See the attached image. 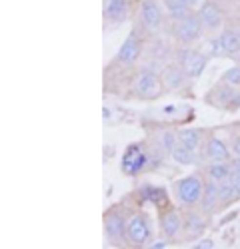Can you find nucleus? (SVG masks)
Wrapping results in <instances>:
<instances>
[{
  "label": "nucleus",
  "instance_id": "obj_32",
  "mask_svg": "<svg viewBox=\"0 0 240 249\" xmlns=\"http://www.w3.org/2000/svg\"><path fill=\"white\" fill-rule=\"evenodd\" d=\"M166 245H168L166 241H154V243H152V247H156V249H160V247H166Z\"/></svg>",
  "mask_w": 240,
  "mask_h": 249
},
{
  "label": "nucleus",
  "instance_id": "obj_23",
  "mask_svg": "<svg viewBox=\"0 0 240 249\" xmlns=\"http://www.w3.org/2000/svg\"><path fill=\"white\" fill-rule=\"evenodd\" d=\"M156 146L160 148V152H162L164 156H170L172 154V150L178 146V130H162L158 134V138H156Z\"/></svg>",
  "mask_w": 240,
  "mask_h": 249
},
{
  "label": "nucleus",
  "instance_id": "obj_6",
  "mask_svg": "<svg viewBox=\"0 0 240 249\" xmlns=\"http://www.w3.org/2000/svg\"><path fill=\"white\" fill-rule=\"evenodd\" d=\"M138 22L144 32L156 34L164 26V8L158 0H140L138 6Z\"/></svg>",
  "mask_w": 240,
  "mask_h": 249
},
{
  "label": "nucleus",
  "instance_id": "obj_31",
  "mask_svg": "<svg viewBox=\"0 0 240 249\" xmlns=\"http://www.w3.org/2000/svg\"><path fill=\"white\" fill-rule=\"evenodd\" d=\"M184 2H186L188 6L194 8V6H200V4H202V0H184Z\"/></svg>",
  "mask_w": 240,
  "mask_h": 249
},
{
  "label": "nucleus",
  "instance_id": "obj_28",
  "mask_svg": "<svg viewBox=\"0 0 240 249\" xmlns=\"http://www.w3.org/2000/svg\"><path fill=\"white\" fill-rule=\"evenodd\" d=\"M194 247H196V249H212V247H214V241H212V239H198V241L194 243Z\"/></svg>",
  "mask_w": 240,
  "mask_h": 249
},
{
  "label": "nucleus",
  "instance_id": "obj_9",
  "mask_svg": "<svg viewBox=\"0 0 240 249\" xmlns=\"http://www.w3.org/2000/svg\"><path fill=\"white\" fill-rule=\"evenodd\" d=\"M240 88H234L226 82H218L216 86H212L206 94H204V102L208 106L216 108V110H226V112H232V102L236 98Z\"/></svg>",
  "mask_w": 240,
  "mask_h": 249
},
{
  "label": "nucleus",
  "instance_id": "obj_5",
  "mask_svg": "<svg viewBox=\"0 0 240 249\" xmlns=\"http://www.w3.org/2000/svg\"><path fill=\"white\" fill-rule=\"evenodd\" d=\"M152 239V225L146 213L134 212L128 215L126 225V243L132 247H144Z\"/></svg>",
  "mask_w": 240,
  "mask_h": 249
},
{
  "label": "nucleus",
  "instance_id": "obj_11",
  "mask_svg": "<svg viewBox=\"0 0 240 249\" xmlns=\"http://www.w3.org/2000/svg\"><path fill=\"white\" fill-rule=\"evenodd\" d=\"M196 12H198L200 20H202L206 32H216L222 28L224 12H222V6H220L218 0H202V4L198 6Z\"/></svg>",
  "mask_w": 240,
  "mask_h": 249
},
{
  "label": "nucleus",
  "instance_id": "obj_8",
  "mask_svg": "<svg viewBox=\"0 0 240 249\" xmlns=\"http://www.w3.org/2000/svg\"><path fill=\"white\" fill-rule=\"evenodd\" d=\"M144 52V42H142V36L136 28L130 30V34L126 36V40L122 42V46L118 48L116 56H114V62L120 66H132L140 60Z\"/></svg>",
  "mask_w": 240,
  "mask_h": 249
},
{
  "label": "nucleus",
  "instance_id": "obj_24",
  "mask_svg": "<svg viewBox=\"0 0 240 249\" xmlns=\"http://www.w3.org/2000/svg\"><path fill=\"white\" fill-rule=\"evenodd\" d=\"M170 158L178 165H192V163H196L200 160V154L192 152V150H188V148H184V146H180V143H178V146L172 150Z\"/></svg>",
  "mask_w": 240,
  "mask_h": 249
},
{
  "label": "nucleus",
  "instance_id": "obj_19",
  "mask_svg": "<svg viewBox=\"0 0 240 249\" xmlns=\"http://www.w3.org/2000/svg\"><path fill=\"white\" fill-rule=\"evenodd\" d=\"M218 42H220L222 56H238L240 54V34H238V30L234 26L220 30Z\"/></svg>",
  "mask_w": 240,
  "mask_h": 249
},
{
  "label": "nucleus",
  "instance_id": "obj_29",
  "mask_svg": "<svg viewBox=\"0 0 240 249\" xmlns=\"http://www.w3.org/2000/svg\"><path fill=\"white\" fill-rule=\"evenodd\" d=\"M232 181H234V185H236V192H238V196H240V172H234Z\"/></svg>",
  "mask_w": 240,
  "mask_h": 249
},
{
  "label": "nucleus",
  "instance_id": "obj_12",
  "mask_svg": "<svg viewBox=\"0 0 240 249\" xmlns=\"http://www.w3.org/2000/svg\"><path fill=\"white\" fill-rule=\"evenodd\" d=\"M136 196L142 203H150L154 210H162V207L170 205V197H168L166 188L156 185V183H140L136 188Z\"/></svg>",
  "mask_w": 240,
  "mask_h": 249
},
{
  "label": "nucleus",
  "instance_id": "obj_16",
  "mask_svg": "<svg viewBox=\"0 0 240 249\" xmlns=\"http://www.w3.org/2000/svg\"><path fill=\"white\" fill-rule=\"evenodd\" d=\"M102 14L108 24H122L130 14L128 0H106Z\"/></svg>",
  "mask_w": 240,
  "mask_h": 249
},
{
  "label": "nucleus",
  "instance_id": "obj_26",
  "mask_svg": "<svg viewBox=\"0 0 240 249\" xmlns=\"http://www.w3.org/2000/svg\"><path fill=\"white\" fill-rule=\"evenodd\" d=\"M220 82H226V84L240 88V64H234L232 68H226L220 76Z\"/></svg>",
  "mask_w": 240,
  "mask_h": 249
},
{
  "label": "nucleus",
  "instance_id": "obj_20",
  "mask_svg": "<svg viewBox=\"0 0 240 249\" xmlns=\"http://www.w3.org/2000/svg\"><path fill=\"white\" fill-rule=\"evenodd\" d=\"M164 8V14L170 18V22H176V20H182L184 16H188L190 12H194L192 6H188L184 0H160Z\"/></svg>",
  "mask_w": 240,
  "mask_h": 249
},
{
  "label": "nucleus",
  "instance_id": "obj_15",
  "mask_svg": "<svg viewBox=\"0 0 240 249\" xmlns=\"http://www.w3.org/2000/svg\"><path fill=\"white\" fill-rule=\"evenodd\" d=\"M160 76H162L166 92H178V90H182L184 84L190 80L186 76V70L182 66H178L176 62H166V64L162 66V70H160Z\"/></svg>",
  "mask_w": 240,
  "mask_h": 249
},
{
  "label": "nucleus",
  "instance_id": "obj_30",
  "mask_svg": "<svg viewBox=\"0 0 240 249\" xmlns=\"http://www.w3.org/2000/svg\"><path fill=\"white\" fill-rule=\"evenodd\" d=\"M232 168H234V172H240V156H234V160H232Z\"/></svg>",
  "mask_w": 240,
  "mask_h": 249
},
{
  "label": "nucleus",
  "instance_id": "obj_10",
  "mask_svg": "<svg viewBox=\"0 0 240 249\" xmlns=\"http://www.w3.org/2000/svg\"><path fill=\"white\" fill-rule=\"evenodd\" d=\"M158 227L160 233L166 239H174L182 233V213L174 210L172 205H166L162 210H158Z\"/></svg>",
  "mask_w": 240,
  "mask_h": 249
},
{
  "label": "nucleus",
  "instance_id": "obj_13",
  "mask_svg": "<svg viewBox=\"0 0 240 249\" xmlns=\"http://www.w3.org/2000/svg\"><path fill=\"white\" fill-rule=\"evenodd\" d=\"M208 221H206V213L188 207V212L182 215V233L186 239H198L206 231Z\"/></svg>",
  "mask_w": 240,
  "mask_h": 249
},
{
  "label": "nucleus",
  "instance_id": "obj_1",
  "mask_svg": "<svg viewBox=\"0 0 240 249\" xmlns=\"http://www.w3.org/2000/svg\"><path fill=\"white\" fill-rule=\"evenodd\" d=\"M162 158H166L156 143H148V142H132L126 146V150L122 152L120 158V170L128 178H138L150 170H156Z\"/></svg>",
  "mask_w": 240,
  "mask_h": 249
},
{
  "label": "nucleus",
  "instance_id": "obj_22",
  "mask_svg": "<svg viewBox=\"0 0 240 249\" xmlns=\"http://www.w3.org/2000/svg\"><path fill=\"white\" fill-rule=\"evenodd\" d=\"M206 64H208V56H206L204 52L194 50L192 56H190V60L186 62V66H184L186 76H188L190 80L200 78V76H202V72H204V68H206Z\"/></svg>",
  "mask_w": 240,
  "mask_h": 249
},
{
  "label": "nucleus",
  "instance_id": "obj_3",
  "mask_svg": "<svg viewBox=\"0 0 240 249\" xmlns=\"http://www.w3.org/2000/svg\"><path fill=\"white\" fill-rule=\"evenodd\" d=\"M204 183H206V178L200 174H190V176L176 179L172 190H174L178 203L184 207H196L204 194Z\"/></svg>",
  "mask_w": 240,
  "mask_h": 249
},
{
  "label": "nucleus",
  "instance_id": "obj_18",
  "mask_svg": "<svg viewBox=\"0 0 240 249\" xmlns=\"http://www.w3.org/2000/svg\"><path fill=\"white\" fill-rule=\"evenodd\" d=\"M202 176L206 179H212V181H226L234 176V168H232V160L230 161H224V160H220V161H206L204 165V170H202Z\"/></svg>",
  "mask_w": 240,
  "mask_h": 249
},
{
  "label": "nucleus",
  "instance_id": "obj_25",
  "mask_svg": "<svg viewBox=\"0 0 240 249\" xmlns=\"http://www.w3.org/2000/svg\"><path fill=\"white\" fill-rule=\"evenodd\" d=\"M218 192H220V205H222V207H228L230 203H234L240 197L238 192H236V185H234L232 178L226 179V181H220L218 183Z\"/></svg>",
  "mask_w": 240,
  "mask_h": 249
},
{
  "label": "nucleus",
  "instance_id": "obj_14",
  "mask_svg": "<svg viewBox=\"0 0 240 249\" xmlns=\"http://www.w3.org/2000/svg\"><path fill=\"white\" fill-rule=\"evenodd\" d=\"M202 158L206 161H220V160L230 161L232 160V148L222 138L208 136L204 140V146H202Z\"/></svg>",
  "mask_w": 240,
  "mask_h": 249
},
{
  "label": "nucleus",
  "instance_id": "obj_21",
  "mask_svg": "<svg viewBox=\"0 0 240 249\" xmlns=\"http://www.w3.org/2000/svg\"><path fill=\"white\" fill-rule=\"evenodd\" d=\"M178 143L184 146L192 152H202V146H204V138H202V132L198 130H178Z\"/></svg>",
  "mask_w": 240,
  "mask_h": 249
},
{
  "label": "nucleus",
  "instance_id": "obj_27",
  "mask_svg": "<svg viewBox=\"0 0 240 249\" xmlns=\"http://www.w3.org/2000/svg\"><path fill=\"white\" fill-rule=\"evenodd\" d=\"M230 148H232V154L234 156H240V130H236V132H232L230 134Z\"/></svg>",
  "mask_w": 240,
  "mask_h": 249
},
{
  "label": "nucleus",
  "instance_id": "obj_4",
  "mask_svg": "<svg viewBox=\"0 0 240 249\" xmlns=\"http://www.w3.org/2000/svg\"><path fill=\"white\" fill-rule=\"evenodd\" d=\"M170 34L178 44L182 46H192L194 42H198L204 34V24L200 20L198 12H190L188 16H184L182 20H176L170 22Z\"/></svg>",
  "mask_w": 240,
  "mask_h": 249
},
{
  "label": "nucleus",
  "instance_id": "obj_2",
  "mask_svg": "<svg viewBox=\"0 0 240 249\" xmlns=\"http://www.w3.org/2000/svg\"><path fill=\"white\" fill-rule=\"evenodd\" d=\"M130 88H132V96L142 100V102L158 100L166 92L162 76H160V72H156L152 68H140L134 74L132 82H130Z\"/></svg>",
  "mask_w": 240,
  "mask_h": 249
},
{
  "label": "nucleus",
  "instance_id": "obj_17",
  "mask_svg": "<svg viewBox=\"0 0 240 249\" xmlns=\"http://www.w3.org/2000/svg\"><path fill=\"white\" fill-rule=\"evenodd\" d=\"M200 212H204L206 215H212L214 212H218L220 205V192H218V181H212V179H206L204 183V194L200 197Z\"/></svg>",
  "mask_w": 240,
  "mask_h": 249
},
{
  "label": "nucleus",
  "instance_id": "obj_7",
  "mask_svg": "<svg viewBox=\"0 0 240 249\" xmlns=\"http://www.w3.org/2000/svg\"><path fill=\"white\" fill-rule=\"evenodd\" d=\"M126 225L128 215L122 212V207H112L104 215V235L112 245H120L126 241Z\"/></svg>",
  "mask_w": 240,
  "mask_h": 249
}]
</instances>
